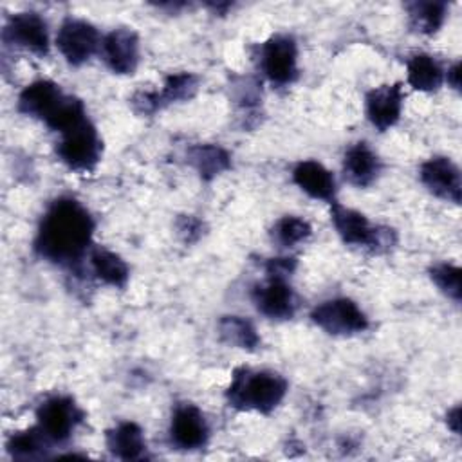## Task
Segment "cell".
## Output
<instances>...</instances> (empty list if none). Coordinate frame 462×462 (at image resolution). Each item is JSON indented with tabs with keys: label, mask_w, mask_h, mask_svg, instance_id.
<instances>
[{
	"label": "cell",
	"mask_w": 462,
	"mask_h": 462,
	"mask_svg": "<svg viewBox=\"0 0 462 462\" xmlns=\"http://www.w3.org/2000/svg\"><path fill=\"white\" fill-rule=\"evenodd\" d=\"M94 218L74 197H58L42 215L34 236V251L43 260L72 267L92 247Z\"/></svg>",
	"instance_id": "cell-1"
},
{
	"label": "cell",
	"mask_w": 462,
	"mask_h": 462,
	"mask_svg": "<svg viewBox=\"0 0 462 462\" xmlns=\"http://www.w3.org/2000/svg\"><path fill=\"white\" fill-rule=\"evenodd\" d=\"M287 390L289 384L282 374L240 366L231 375L226 399L238 411L271 413L283 401Z\"/></svg>",
	"instance_id": "cell-2"
},
{
	"label": "cell",
	"mask_w": 462,
	"mask_h": 462,
	"mask_svg": "<svg viewBox=\"0 0 462 462\" xmlns=\"http://www.w3.org/2000/svg\"><path fill=\"white\" fill-rule=\"evenodd\" d=\"M330 220L339 238L352 247H366L384 251L395 242V235L388 227L374 226L361 211L346 208L337 200L330 202Z\"/></svg>",
	"instance_id": "cell-3"
},
{
	"label": "cell",
	"mask_w": 462,
	"mask_h": 462,
	"mask_svg": "<svg viewBox=\"0 0 462 462\" xmlns=\"http://www.w3.org/2000/svg\"><path fill=\"white\" fill-rule=\"evenodd\" d=\"M58 159L72 171H92L103 155V141L90 119L61 134L56 144Z\"/></svg>",
	"instance_id": "cell-4"
},
{
	"label": "cell",
	"mask_w": 462,
	"mask_h": 462,
	"mask_svg": "<svg viewBox=\"0 0 462 462\" xmlns=\"http://www.w3.org/2000/svg\"><path fill=\"white\" fill-rule=\"evenodd\" d=\"M310 319L321 330L332 336H354L368 328V316L350 298H330L316 305Z\"/></svg>",
	"instance_id": "cell-5"
},
{
	"label": "cell",
	"mask_w": 462,
	"mask_h": 462,
	"mask_svg": "<svg viewBox=\"0 0 462 462\" xmlns=\"http://www.w3.org/2000/svg\"><path fill=\"white\" fill-rule=\"evenodd\" d=\"M260 69L276 87L291 85L298 76V43L291 34H273L260 45Z\"/></svg>",
	"instance_id": "cell-6"
},
{
	"label": "cell",
	"mask_w": 462,
	"mask_h": 462,
	"mask_svg": "<svg viewBox=\"0 0 462 462\" xmlns=\"http://www.w3.org/2000/svg\"><path fill=\"white\" fill-rule=\"evenodd\" d=\"M81 419V408L69 395H51L36 408V424L52 440V444L67 442Z\"/></svg>",
	"instance_id": "cell-7"
},
{
	"label": "cell",
	"mask_w": 462,
	"mask_h": 462,
	"mask_svg": "<svg viewBox=\"0 0 462 462\" xmlns=\"http://www.w3.org/2000/svg\"><path fill=\"white\" fill-rule=\"evenodd\" d=\"M101 38L103 36H99V31L90 22L69 16L56 32V47L67 63L78 67L99 51Z\"/></svg>",
	"instance_id": "cell-8"
},
{
	"label": "cell",
	"mask_w": 462,
	"mask_h": 462,
	"mask_svg": "<svg viewBox=\"0 0 462 462\" xmlns=\"http://www.w3.org/2000/svg\"><path fill=\"white\" fill-rule=\"evenodd\" d=\"M2 38L4 42L36 56L49 54V27L43 16L34 11H22L9 16L4 25Z\"/></svg>",
	"instance_id": "cell-9"
},
{
	"label": "cell",
	"mask_w": 462,
	"mask_h": 462,
	"mask_svg": "<svg viewBox=\"0 0 462 462\" xmlns=\"http://www.w3.org/2000/svg\"><path fill=\"white\" fill-rule=\"evenodd\" d=\"M251 298L260 314L276 321L291 319L298 307L294 289L291 287L287 278L282 276L267 274L263 282L253 287Z\"/></svg>",
	"instance_id": "cell-10"
},
{
	"label": "cell",
	"mask_w": 462,
	"mask_h": 462,
	"mask_svg": "<svg viewBox=\"0 0 462 462\" xmlns=\"http://www.w3.org/2000/svg\"><path fill=\"white\" fill-rule=\"evenodd\" d=\"M209 424L202 410L193 402H179L170 420V442L177 449L193 451L208 444Z\"/></svg>",
	"instance_id": "cell-11"
},
{
	"label": "cell",
	"mask_w": 462,
	"mask_h": 462,
	"mask_svg": "<svg viewBox=\"0 0 462 462\" xmlns=\"http://www.w3.org/2000/svg\"><path fill=\"white\" fill-rule=\"evenodd\" d=\"M99 54L114 74H134L139 65V36L132 27H116L101 38Z\"/></svg>",
	"instance_id": "cell-12"
},
{
	"label": "cell",
	"mask_w": 462,
	"mask_h": 462,
	"mask_svg": "<svg viewBox=\"0 0 462 462\" xmlns=\"http://www.w3.org/2000/svg\"><path fill=\"white\" fill-rule=\"evenodd\" d=\"M419 177H420V182L428 188V191L433 193L435 197L453 204H460L462 175H460V168L449 157H444V155L430 157L420 164Z\"/></svg>",
	"instance_id": "cell-13"
},
{
	"label": "cell",
	"mask_w": 462,
	"mask_h": 462,
	"mask_svg": "<svg viewBox=\"0 0 462 462\" xmlns=\"http://www.w3.org/2000/svg\"><path fill=\"white\" fill-rule=\"evenodd\" d=\"M404 92L401 83L381 85L372 88L365 97V114L374 128L384 132L392 128L402 112Z\"/></svg>",
	"instance_id": "cell-14"
},
{
	"label": "cell",
	"mask_w": 462,
	"mask_h": 462,
	"mask_svg": "<svg viewBox=\"0 0 462 462\" xmlns=\"http://www.w3.org/2000/svg\"><path fill=\"white\" fill-rule=\"evenodd\" d=\"M65 96L67 94L58 83L51 79H36L20 92L18 110L29 117L47 123L49 117L61 105Z\"/></svg>",
	"instance_id": "cell-15"
},
{
	"label": "cell",
	"mask_w": 462,
	"mask_h": 462,
	"mask_svg": "<svg viewBox=\"0 0 462 462\" xmlns=\"http://www.w3.org/2000/svg\"><path fill=\"white\" fill-rule=\"evenodd\" d=\"M292 180L310 199L325 200V202L336 200L337 186L332 171L314 159L298 162L292 170Z\"/></svg>",
	"instance_id": "cell-16"
},
{
	"label": "cell",
	"mask_w": 462,
	"mask_h": 462,
	"mask_svg": "<svg viewBox=\"0 0 462 462\" xmlns=\"http://www.w3.org/2000/svg\"><path fill=\"white\" fill-rule=\"evenodd\" d=\"M343 173L350 184L366 188L377 180L381 173V159L365 141L354 143L343 155Z\"/></svg>",
	"instance_id": "cell-17"
},
{
	"label": "cell",
	"mask_w": 462,
	"mask_h": 462,
	"mask_svg": "<svg viewBox=\"0 0 462 462\" xmlns=\"http://www.w3.org/2000/svg\"><path fill=\"white\" fill-rule=\"evenodd\" d=\"M105 442L108 451L121 460L143 458L146 451L143 428L132 420L117 422L114 428L106 430Z\"/></svg>",
	"instance_id": "cell-18"
},
{
	"label": "cell",
	"mask_w": 462,
	"mask_h": 462,
	"mask_svg": "<svg viewBox=\"0 0 462 462\" xmlns=\"http://www.w3.org/2000/svg\"><path fill=\"white\" fill-rule=\"evenodd\" d=\"M88 262L94 276L105 285L123 289L130 278L128 263L105 245H92L88 251Z\"/></svg>",
	"instance_id": "cell-19"
},
{
	"label": "cell",
	"mask_w": 462,
	"mask_h": 462,
	"mask_svg": "<svg viewBox=\"0 0 462 462\" xmlns=\"http://www.w3.org/2000/svg\"><path fill=\"white\" fill-rule=\"evenodd\" d=\"M188 164L202 180H213L231 168V155L226 148L213 143H200L188 148Z\"/></svg>",
	"instance_id": "cell-20"
},
{
	"label": "cell",
	"mask_w": 462,
	"mask_h": 462,
	"mask_svg": "<svg viewBox=\"0 0 462 462\" xmlns=\"http://www.w3.org/2000/svg\"><path fill=\"white\" fill-rule=\"evenodd\" d=\"M406 79L415 90L435 92L444 83V69L431 54L417 52L406 63Z\"/></svg>",
	"instance_id": "cell-21"
},
{
	"label": "cell",
	"mask_w": 462,
	"mask_h": 462,
	"mask_svg": "<svg viewBox=\"0 0 462 462\" xmlns=\"http://www.w3.org/2000/svg\"><path fill=\"white\" fill-rule=\"evenodd\" d=\"M217 327L220 339L229 346L253 352L260 345V336L254 323L244 316H222Z\"/></svg>",
	"instance_id": "cell-22"
},
{
	"label": "cell",
	"mask_w": 462,
	"mask_h": 462,
	"mask_svg": "<svg viewBox=\"0 0 462 462\" xmlns=\"http://www.w3.org/2000/svg\"><path fill=\"white\" fill-rule=\"evenodd\" d=\"M52 440L40 430V426L27 428L23 431H16L9 437L5 448L11 458L18 460H34L47 457V451L51 449Z\"/></svg>",
	"instance_id": "cell-23"
},
{
	"label": "cell",
	"mask_w": 462,
	"mask_h": 462,
	"mask_svg": "<svg viewBox=\"0 0 462 462\" xmlns=\"http://www.w3.org/2000/svg\"><path fill=\"white\" fill-rule=\"evenodd\" d=\"M410 27L415 32L431 36L435 34L446 22L448 4L440 0H424V2H410L406 4Z\"/></svg>",
	"instance_id": "cell-24"
},
{
	"label": "cell",
	"mask_w": 462,
	"mask_h": 462,
	"mask_svg": "<svg viewBox=\"0 0 462 462\" xmlns=\"http://www.w3.org/2000/svg\"><path fill=\"white\" fill-rule=\"evenodd\" d=\"M197 88H199V78L195 74L173 72L164 78L161 90H153V97H155L159 110H162L164 106H168L171 103H180V101L191 99L195 96Z\"/></svg>",
	"instance_id": "cell-25"
},
{
	"label": "cell",
	"mask_w": 462,
	"mask_h": 462,
	"mask_svg": "<svg viewBox=\"0 0 462 462\" xmlns=\"http://www.w3.org/2000/svg\"><path fill=\"white\" fill-rule=\"evenodd\" d=\"M312 235L310 224L296 215H285L278 218L271 229L273 242H276L280 247H296L298 244L305 242Z\"/></svg>",
	"instance_id": "cell-26"
},
{
	"label": "cell",
	"mask_w": 462,
	"mask_h": 462,
	"mask_svg": "<svg viewBox=\"0 0 462 462\" xmlns=\"http://www.w3.org/2000/svg\"><path fill=\"white\" fill-rule=\"evenodd\" d=\"M430 278L435 287L453 301H460L462 298V269L449 262L435 263L430 269Z\"/></svg>",
	"instance_id": "cell-27"
},
{
	"label": "cell",
	"mask_w": 462,
	"mask_h": 462,
	"mask_svg": "<svg viewBox=\"0 0 462 462\" xmlns=\"http://www.w3.org/2000/svg\"><path fill=\"white\" fill-rule=\"evenodd\" d=\"M231 90H233L235 101L242 110L253 112L258 106L262 96H260V87L253 78H245V76L235 78Z\"/></svg>",
	"instance_id": "cell-28"
},
{
	"label": "cell",
	"mask_w": 462,
	"mask_h": 462,
	"mask_svg": "<svg viewBox=\"0 0 462 462\" xmlns=\"http://www.w3.org/2000/svg\"><path fill=\"white\" fill-rule=\"evenodd\" d=\"M175 229L177 235L186 242V244H193L197 240L202 238L204 235V222L200 218H197L195 215H180L175 222Z\"/></svg>",
	"instance_id": "cell-29"
},
{
	"label": "cell",
	"mask_w": 462,
	"mask_h": 462,
	"mask_svg": "<svg viewBox=\"0 0 462 462\" xmlns=\"http://www.w3.org/2000/svg\"><path fill=\"white\" fill-rule=\"evenodd\" d=\"M263 267H265V274H269V276L289 278L296 269V258H292V256L269 258Z\"/></svg>",
	"instance_id": "cell-30"
},
{
	"label": "cell",
	"mask_w": 462,
	"mask_h": 462,
	"mask_svg": "<svg viewBox=\"0 0 462 462\" xmlns=\"http://www.w3.org/2000/svg\"><path fill=\"white\" fill-rule=\"evenodd\" d=\"M444 79H448V83L458 90L460 88V61H455L446 72H444Z\"/></svg>",
	"instance_id": "cell-31"
},
{
	"label": "cell",
	"mask_w": 462,
	"mask_h": 462,
	"mask_svg": "<svg viewBox=\"0 0 462 462\" xmlns=\"http://www.w3.org/2000/svg\"><path fill=\"white\" fill-rule=\"evenodd\" d=\"M446 422H448V428L453 431V433H460V406H453L448 415H446Z\"/></svg>",
	"instance_id": "cell-32"
}]
</instances>
